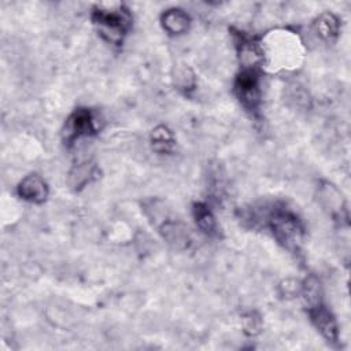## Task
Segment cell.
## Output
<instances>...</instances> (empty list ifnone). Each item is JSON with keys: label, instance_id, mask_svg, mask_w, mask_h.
Wrapping results in <instances>:
<instances>
[{"label": "cell", "instance_id": "6da1fadb", "mask_svg": "<svg viewBox=\"0 0 351 351\" xmlns=\"http://www.w3.org/2000/svg\"><path fill=\"white\" fill-rule=\"evenodd\" d=\"M92 22L106 41L119 45L132 26V16L123 4H99L92 10Z\"/></svg>", "mask_w": 351, "mask_h": 351}, {"label": "cell", "instance_id": "7a4b0ae2", "mask_svg": "<svg viewBox=\"0 0 351 351\" xmlns=\"http://www.w3.org/2000/svg\"><path fill=\"white\" fill-rule=\"evenodd\" d=\"M265 223L281 245L291 251L298 250L303 240L304 229L293 211L284 206H273L265 214Z\"/></svg>", "mask_w": 351, "mask_h": 351}, {"label": "cell", "instance_id": "3957f363", "mask_svg": "<svg viewBox=\"0 0 351 351\" xmlns=\"http://www.w3.org/2000/svg\"><path fill=\"white\" fill-rule=\"evenodd\" d=\"M234 95L240 104L250 112L256 114L261 106V75L258 69H241L234 80Z\"/></svg>", "mask_w": 351, "mask_h": 351}, {"label": "cell", "instance_id": "277c9868", "mask_svg": "<svg viewBox=\"0 0 351 351\" xmlns=\"http://www.w3.org/2000/svg\"><path fill=\"white\" fill-rule=\"evenodd\" d=\"M97 130V119L88 108H77L66 121L64 140L70 144L82 136H90Z\"/></svg>", "mask_w": 351, "mask_h": 351}, {"label": "cell", "instance_id": "5b68a950", "mask_svg": "<svg viewBox=\"0 0 351 351\" xmlns=\"http://www.w3.org/2000/svg\"><path fill=\"white\" fill-rule=\"evenodd\" d=\"M308 315L311 318V322L317 328V330L328 340L329 343L336 344L339 341V329L335 317L332 313L324 306L322 300L307 306Z\"/></svg>", "mask_w": 351, "mask_h": 351}, {"label": "cell", "instance_id": "8992f818", "mask_svg": "<svg viewBox=\"0 0 351 351\" xmlns=\"http://www.w3.org/2000/svg\"><path fill=\"white\" fill-rule=\"evenodd\" d=\"M18 195L26 202L43 203L48 196V186L40 176L30 174L19 182Z\"/></svg>", "mask_w": 351, "mask_h": 351}, {"label": "cell", "instance_id": "52a82bcc", "mask_svg": "<svg viewBox=\"0 0 351 351\" xmlns=\"http://www.w3.org/2000/svg\"><path fill=\"white\" fill-rule=\"evenodd\" d=\"M321 197L324 200V206L329 210L330 215L336 219L340 218L341 221L348 222V213L346 208V203L344 199L341 196V193L330 184L325 182L324 186L321 188Z\"/></svg>", "mask_w": 351, "mask_h": 351}, {"label": "cell", "instance_id": "ba28073f", "mask_svg": "<svg viewBox=\"0 0 351 351\" xmlns=\"http://www.w3.org/2000/svg\"><path fill=\"white\" fill-rule=\"evenodd\" d=\"M160 22H162L163 29L167 33L176 34V36L185 33L191 25L189 15L185 11H182L181 8L166 10L160 16Z\"/></svg>", "mask_w": 351, "mask_h": 351}, {"label": "cell", "instance_id": "9c48e42d", "mask_svg": "<svg viewBox=\"0 0 351 351\" xmlns=\"http://www.w3.org/2000/svg\"><path fill=\"white\" fill-rule=\"evenodd\" d=\"M159 229L162 236L167 240V243L177 248L185 247L189 241L186 228L176 219H163Z\"/></svg>", "mask_w": 351, "mask_h": 351}, {"label": "cell", "instance_id": "30bf717a", "mask_svg": "<svg viewBox=\"0 0 351 351\" xmlns=\"http://www.w3.org/2000/svg\"><path fill=\"white\" fill-rule=\"evenodd\" d=\"M314 29L322 40L333 41L339 36L340 23L336 15H333L332 12H324L315 19Z\"/></svg>", "mask_w": 351, "mask_h": 351}, {"label": "cell", "instance_id": "8fae6325", "mask_svg": "<svg viewBox=\"0 0 351 351\" xmlns=\"http://www.w3.org/2000/svg\"><path fill=\"white\" fill-rule=\"evenodd\" d=\"M193 218L202 232H204L208 236L217 234V221H215V217L213 215L211 210L207 207V204L195 203Z\"/></svg>", "mask_w": 351, "mask_h": 351}, {"label": "cell", "instance_id": "7c38bea8", "mask_svg": "<svg viewBox=\"0 0 351 351\" xmlns=\"http://www.w3.org/2000/svg\"><path fill=\"white\" fill-rule=\"evenodd\" d=\"M151 141H152V148L155 151L162 154L169 152L173 147V134L166 126L160 125L152 130Z\"/></svg>", "mask_w": 351, "mask_h": 351}, {"label": "cell", "instance_id": "4fadbf2b", "mask_svg": "<svg viewBox=\"0 0 351 351\" xmlns=\"http://www.w3.org/2000/svg\"><path fill=\"white\" fill-rule=\"evenodd\" d=\"M93 176V166L84 163L81 166H77L71 173H70V184L71 186H74L75 189L82 188L86 182H89V180Z\"/></svg>", "mask_w": 351, "mask_h": 351}, {"label": "cell", "instance_id": "5bb4252c", "mask_svg": "<svg viewBox=\"0 0 351 351\" xmlns=\"http://www.w3.org/2000/svg\"><path fill=\"white\" fill-rule=\"evenodd\" d=\"M244 328H245V332L250 333V335H255L259 332V328H261V321L258 317H255L254 314H250L244 318Z\"/></svg>", "mask_w": 351, "mask_h": 351}]
</instances>
